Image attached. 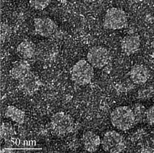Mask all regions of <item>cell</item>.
I'll return each mask as SVG.
<instances>
[{"label": "cell", "mask_w": 154, "mask_h": 153, "mask_svg": "<svg viewBox=\"0 0 154 153\" xmlns=\"http://www.w3.org/2000/svg\"><path fill=\"white\" fill-rule=\"evenodd\" d=\"M128 24L126 13L118 8H111L106 12L103 21L104 28L109 30H119L125 28Z\"/></svg>", "instance_id": "7a4b0ae2"}, {"label": "cell", "mask_w": 154, "mask_h": 153, "mask_svg": "<svg viewBox=\"0 0 154 153\" xmlns=\"http://www.w3.org/2000/svg\"><path fill=\"white\" fill-rule=\"evenodd\" d=\"M37 50L35 44L28 40L23 41L19 44L17 48V53L24 59L33 58L36 55Z\"/></svg>", "instance_id": "9c48e42d"}, {"label": "cell", "mask_w": 154, "mask_h": 153, "mask_svg": "<svg viewBox=\"0 0 154 153\" xmlns=\"http://www.w3.org/2000/svg\"><path fill=\"white\" fill-rule=\"evenodd\" d=\"M71 80L80 86L91 82L94 76V67L85 60L77 62L71 70Z\"/></svg>", "instance_id": "3957f363"}, {"label": "cell", "mask_w": 154, "mask_h": 153, "mask_svg": "<svg viewBox=\"0 0 154 153\" xmlns=\"http://www.w3.org/2000/svg\"><path fill=\"white\" fill-rule=\"evenodd\" d=\"M110 55L105 47L96 46L89 49L87 55L88 62L94 68L101 69L109 62Z\"/></svg>", "instance_id": "5b68a950"}, {"label": "cell", "mask_w": 154, "mask_h": 153, "mask_svg": "<svg viewBox=\"0 0 154 153\" xmlns=\"http://www.w3.org/2000/svg\"><path fill=\"white\" fill-rule=\"evenodd\" d=\"M145 117L147 122L150 125L154 124V104L146 110Z\"/></svg>", "instance_id": "4fadbf2b"}, {"label": "cell", "mask_w": 154, "mask_h": 153, "mask_svg": "<svg viewBox=\"0 0 154 153\" xmlns=\"http://www.w3.org/2000/svg\"><path fill=\"white\" fill-rule=\"evenodd\" d=\"M154 93V91L153 90L147 89L145 91H143L142 92V94H141V95L142 96V98H147L153 96Z\"/></svg>", "instance_id": "5bb4252c"}, {"label": "cell", "mask_w": 154, "mask_h": 153, "mask_svg": "<svg viewBox=\"0 0 154 153\" xmlns=\"http://www.w3.org/2000/svg\"><path fill=\"white\" fill-rule=\"evenodd\" d=\"M9 143H10V145H11V146H13L14 144V141H11L9 142Z\"/></svg>", "instance_id": "e0dca14e"}, {"label": "cell", "mask_w": 154, "mask_h": 153, "mask_svg": "<svg viewBox=\"0 0 154 153\" xmlns=\"http://www.w3.org/2000/svg\"><path fill=\"white\" fill-rule=\"evenodd\" d=\"M35 32L45 38L54 36L57 31L58 26L52 19L48 18H36L34 20Z\"/></svg>", "instance_id": "8992f818"}, {"label": "cell", "mask_w": 154, "mask_h": 153, "mask_svg": "<svg viewBox=\"0 0 154 153\" xmlns=\"http://www.w3.org/2000/svg\"><path fill=\"white\" fill-rule=\"evenodd\" d=\"M101 144L103 150L108 153L122 152L126 147L123 137L114 130L105 133Z\"/></svg>", "instance_id": "277c9868"}, {"label": "cell", "mask_w": 154, "mask_h": 153, "mask_svg": "<svg viewBox=\"0 0 154 153\" xmlns=\"http://www.w3.org/2000/svg\"><path fill=\"white\" fill-rule=\"evenodd\" d=\"M16 144H17V146H19V145H20V139H19V138L17 139H16Z\"/></svg>", "instance_id": "9a60e30c"}, {"label": "cell", "mask_w": 154, "mask_h": 153, "mask_svg": "<svg viewBox=\"0 0 154 153\" xmlns=\"http://www.w3.org/2000/svg\"><path fill=\"white\" fill-rule=\"evenodd\" d=\"M36 144V142L35 141H33V145H34V146H35V145Z\"/></svg>", "instance_id": "d6986e66"}, {"label": "cell", "mask_w": 154, "mask_h": 153, "mask_svg": "<svg viewBox=\"0 0 154 153\" xmlns=\"http://www.w3.org/2000/svg\"><path fill=\"white\" fill-rule=\"evenodd\" d=\"M83 140L85 150L90 152L96 151L101 143L99 136L90 131L83 135Z\"/></svg>", "instance_id": "8fae6325"}, {"label": "cell", "mask_w": 154, "mask_h": 153, "mask_svg": "<svg viewBox=\"0 0 154 153\" xmlns=\"http://www.w3.org/2000/svg\"><path fill=\"white\" fill-rule=\"evenodd\" d=\"M131 80L137 85L145 84L149 78L150 72L148 67L143 64H136L129 72Z\"/></svg>", "instance_id": "ba28073f"}, {"label": "cell", "mask_w": 154, "mask_h": 153, "mask_svg": "<svg viewBox=\"0 0 154 153\" xmlns=\"http://www.w3.org/2000/svg\"><path fill=\"white\" fill-rule=\"evenodd\" d=\"M30 146H32V145H33V141H30Z\"/></svg>", "instance_id": "ac0fdd59"}, {"label": "cell", "mask_w": 154, "mask_h": 153, "mask_svg": "<svg viewBox=\"0 0 154 153\" xmlns=\"http://www.w3.org/2000/svg\"><path fill=\"white\" fill-rule=\"evenodd\" d=\"M110 120L114 127L122 131L130 130L138 123L133 108L128 106L115 108L110 115Z\"/></svg>", "instance_id": "6da1fadb"}, {"label": "cell", "mask_w": 154, "mask_h": 153, "mask_svg": "<svg viewBox=\"0 0 154 153\" xmlns=\"http://www.w3.org/2000/svg\"><path fill=\"white\" fill-rule=\"evenodd\" d=\"M31 69L30 64L26 61H21L16 64L11 71L10 74L13 78L23 80L29 76Z\"/></svg>", "instance_id": "30bf717a"}, {"label": "cell", "mask_w": 154, "mask_h": 153, "mask_svg": "<svg viewBox=\"0 0 154 153\" xmlns=\"http://www.w3.org/2000/svg\"><path fill=\"white\" fill-rule=\"evenodd\" d=\"M140 39L137 34L125 36L122 40L121 47L122 52L127 56L134 55L140 49Z\"/></svg>", "instance_id": "52a82bcc"}, {"label": "cell", "mask_w": 154, "mask_h": 153, "mask_svg": "<svg viewBox=\"0 0 154 153\" xmlns=\"http://www.w3.org/2000/svg\"><path fill=\"white\" fill-rule=\"evenodd\" d=\"M52 0H29L30 6L37 10H43L50 4Z\"/></svg>", "instance_id": "7c38bea8"}, {"label": "cell", "mask_w": 154, "mask_h": 153, "mask_svg": "<svg viewBox=\"0 0 154 153\" xmlns=\"http://www.w3.org/2000/svg\"><path fill=\"white\" fill-rule=\"evenodd\" d=\"M24 145L25 146H27V145H28V141L25 140V141L24 142Z\"/></svg>", "instance_id": "2e32d148"}]
</instances>
